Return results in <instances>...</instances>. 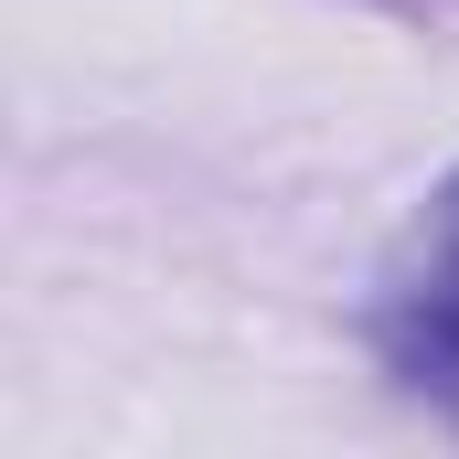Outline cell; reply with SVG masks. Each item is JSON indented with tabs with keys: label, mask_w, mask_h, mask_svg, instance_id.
<instances>
[{
	"label": "cell",
	"mask_w": 459,
	"mask_h": 459,
	"mask_svg": "<svg viewBox=\"0 0 459 459\" xmlns=\"http://www.w3.org/2000/svg\"><path fill=\"white\" fill-rule=\"evenodd\" d=\"M374 352L406 395L449 406L459 417V171L438 182V204L417 214L406 256L385 267V299H374Z\"/></svg>",
	"instance_id": "obj_1"
}]
</instances>
